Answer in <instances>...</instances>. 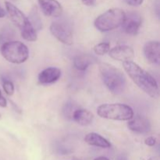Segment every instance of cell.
I'll return each instance as SVG.
<instances>
[{
    "label": "cell",
    "mask_w": 160,
    "mask_h": 160,
    "mask_svg": "<svg viewBox=\"0 0 160 160\" xmlns=\"http://www.w3.org/2000/svg\"><path fill=\"white\" fill-rule=\"evenodd\" d=\"M123 67L134 84L152 98H157L159 89L157 81L144 69L132 61L123 62Z\"/></svg>",
    "instance_id": "cell-1"
},
{
    "label": "cell",
    "mask_w": 160,
    "mask_h": 160,
    "mask_svg": "<svg viewBox=\"0 0 160 160\" xmlns=\"http://www.w3.org/2000/svg\"><path fill=\"white\" fill-rule=\"evenodd\" d=\"M99 71L103 83L114 95H120L127 87V79L123 72L109 63H101Z\"/></svg>",
    "instance_id": "cell-2"
},
{
    "label": "cell",
    "mask_w": 160,
    "mask_h": 160,
    "mask_svg": "<svg viewBox=\"0 0 160 160\" xmlns=\"http://www.w3.org/2000/svg\"><path fill=\"white\" fill-rule=\"evenodd\" d=\"M5 6L10 20L20 30L22 38L28 42H35L38 39L37 31L32 27L29 19L10 2H6Z\"/></svg>",
    "instance_id": "cell-3"
},
{
    "label": "cell",
    "mask_w": 160,
    "mask_h": 160,
    "mask_svg": "<svg viewBox=\"0 0 160 160\" xmlns=\"http://www.w3.org/2000/svg\"><path fill=\"white\" fill-rule=\"evenodd\" d=\"M126 13L120 8L108 9L95 19L94 22L95 28L102 32L112 31L122 26L124 22Z\"/></svg>",
    "instance_id": "cell-4"
},
{
    "label": "cell",
    "mask_w": 160,
    "mask_h": 160,
    "mask_svg": "<svg viewBox=\"0 0 160 160\" xmlns=\"http://www.w3.org/2000/svg\"><path fill=\"white\" fill-rule=\"evenodd\" d=\"M97 113L100 117L107 120L125 121L134 117V111L131 106L121 103H106L99 106Z\"/></svg>",
    "instance_id": "cell-5"
},
{
    "label": "cell",
    "mask_w": 160,
    "mask_h": 160,
    "mask_svg": "<svg viewBox=\"0 0 160 160\" xmlns=\"http://www.w3.org/2000/svg\"><path fill=\"white\" fill-rule=\"evenodd\" d=\"M1 54L11 63L20 64L29 57V50L26 45L19 41H9L2 44Z\"/></svg>",
    "instance_id": "cell-6"
},
{
    "label": "cell",
    "mask_w": 160,
    "mask_h": 160,
    "mask_svg": "<svg viewBox=\"0 0 160 160\" xmlns=\"http://www.w3.org/2000/svg\"><path fill=\"white\" fill-rule=\"evenodd\" d=\"M73 25L68 19L60 17L50 25L51 34L64 45H71L73 42Z\"/></svg>",
    "instance_id": "cell-7"
},
{
    "label": "cell",
    "mask_w": 160,
    "mask_h": 160,
    "mask_svg": "<svg viewBox=\"0 0 160 160\" xmlns=\"http://www.w3.org/2000/svg\"><path fill=\"white\" fill-rule=\"evenodd\" d=\"M108 53L112 59L123 62L127 61H132L134 58V51L133 48L126 45L113 47L109 49Z\"/></svg>",
    "instance_id": "cell-8"
},
{
    "label": "cell",
    "mask_w": 160,
    "mask_h": 160,
    "mask_svg": "<svg viewBox=\"0 0 160 160\" xmlns=\"http://www.w3.org/2000/svg\"><path fill=\"white\" fill-rule=\"evenodd\" d=\"M129 130L137 134H147L151 131V123L147 117L142 115L133 117L128 123Z\"/></svg>",
    "instance_id": "cell-9"
},
{
    "label": "cell",
    "mask_w": 160,
    "mask_h": 160,
    "mask_svg": "<svg viewBox=\"0 0 160 160\" xmlns=\"http://www.w3.org/2000/svg\"><path fill=\"white\" fill-rule=\"evenodd\" d=\"M142 17L139 14L136 12H129L128 14L126 13L124 22L122 26L127 34L136 35L142 26Z\"/></svg>",
    "instance_id": "cell-10"
},
{
    "label": "cell",
    "mask_w": 160,
    "mask_h": 160,
    "mask_svg": "<svg viewBox=\"0 0 160 160\" xmlns=\"http://www.w3.org/2000/svg\"><path fill=\"white\" fill-rule=\"evenodd\" d=\"M42 12L47 17H59L62 14V7L57 0H38Z\"/></svg>",
    "instance_id": "cell-11"
},
{
    "label": "cell",
    "mask_w": 160,
    "mask_h": 160,
    "mask_svg": "<svg viewBox=\"0 0 160 160\" xmlns=\"http://www.w3.org/2000/svg\"><path fill=\"white\" fill-rule=\"evenodd\" d=\"M144 55L148 62L159 64L160 62V44L158 41H150L147 42L143 48Z\"/></svg>",
    "instance_id": "cell-12"
},
{
    "label": "cell",
    "mask_w": 160,
    "mask_h": 160,
    "mask_svg": "<svg viewBox=\"0 0 160 160\" xmlns=\"http://www.w3.org/2000/svg\"><path fill=\"white\" fill-rule=\"evenodd\" d=\"M60 77V69L57 67H48L39 73L38 82L42 84H52L57 81Z\"/></svg>",
    "instance_id": "cell-13"
},
{
    "label": "cell",
    "mask_w": 160,
    "mask_h": 160,
    "mask_svg": "<svg viewBox=\"0 0 160 160\" xmlns=\"http://www.w3.org/2000/svg\"><path fill=\"white\" fill-rule=\"evenodd\" d=\"M97 61L95 56H92L90 54L87 53H81L78 54L73 58V66L75 68L81 71L87 70L88 67L91 66L92 64L95 63Z\"/></svg>",
    "instance_id": "cell-14"
},
{
    "label": "cell",
    "mask_w": 160,
    "mask_h": 160,
    "mask_svg": "<svg viewBox=\"0 0 160 160\" xmlns=\"http://www.w3.org/2000/svg\"><path fill=\"white\" fill-rule=\"evenodd\" d=\"M72 120H73L81 126H88L93 121L94 115L92 112L88 109L78 108L73 112Z\"/></svg>",
    "instance_id": "cell-15"
},
{
    "label": "cell",
    "mask_w": 160,
    "mask_h": 160,
    "mask_svg": "<svg viewBox=\"0 0 160 160\" xmlns=\"http://www.w3.org/2000/svg\"><path fill=\"white\" fill-rule=\"evenodd\" d=\"M84 142L89 145L98 147V148H109L111 147L110 142L97 133L92 132L88 134L84 138Z\"/></svg>",
    "instance_id": "cell-16"
},
{
    "label": "cell",
    "mask_w": 160,
    "mask_h": 160,
    "mask_svg": "<svg viewBox=\"0 0 160 160\" xmlns=\"http://www.w3.org/2000/svg\"><path fill=\"white\" fill-rule=\"evenodd\" d=\"M29 20L36 31H40L42 28V21L36 7H33L29 15Z\"/></svg>",
    "instance_id": "cell-17"
},
{
    "label": "cell",
    "mask_w": 160,
    "mask_h": 160,
    "mask_svg": "<svg viewBox=\"0 0 160 160\" xmlns=\"http://www.w3.org/2000/svg\"><path fill=\"white\" fill-rule=\"evenodd\" d=\"M78 109V106L72 101L67 102L62 109V114L67 120L73 119V114L76 109Z\"/></svg>",
    "instance_id": "cell-18"
},
{
    "label": "cell",
    "mask_w": 160,
    "mask_h": 160,
    "mask_svg": "<svg viewBox=\"0 0 160 160\" xmlns=\"http://www.w3.org/2000/svg\"><path fill=\"white\" fill-rule=\"evenodd\" d=\"M14 35H15V32L12 28L9 27L4 28V29L0 33V42L3 44L4 42L12 41V38H14Z\"/></svg>",
    "instance_id": "cell-19"
},
{
    "label": "cell",
    "mask_w": 160,
    "mask_h": 160,
    "mask_svg": "<svg viewBox=\"0 0 160 160\" xmlns=\"http://www.w3.org/2000/svg\"><path fill=\"white\" fill-rule=\"evenodd\" d=\"M94 52L98 56H103L109 52L110 49V45L107 42H101L94 46Z\"/></svg>",
    "instance_id": "cell-20"
},
{
    "label": "cell",
    "mask_w": 160,
    "mask_h": 160,
    "mask_svg": "<svg viewBox=\"0 0 160 160\" xmlns=\"http://www.w3.org/2000/svg\"><path fill=\"white\" fill-rule=\"evenodd\" d=\"M2 87L3 90L6 92V94L9 96L13 95L14 93V85L12 84V81H9V80H3L2 82Z\"/></svg>",
    "instance_id": "cell-21"
},
{
    "label": "cell",
    "mask_w": 160,
    "mask_h": 160,
    "mask_svg": "<svg viewBox=\"0 0 160 160\" xmlns=\"http://www.w3.org/2000/svg\"><path fill=\"white\" fill-rule=\"evenodd\" d=\"M127 4L131 6H139L143 3L144 0H123Z\"/></svg>",
    "instance_id": "cell-22"
},
{
    "label": "cell",
    "mask_w": 160,
    "mask_h": 160,
    "mask_svg": "<svg viewBox=\"0 0 160 160\" xmlns=\"http://www.w3.org/2000/svg\"><path fill=\"white\" fill-rule=\"evenodd\" d=\"M145 144L149 147L155 146L156 144V139L154 137H148L145 140Z\"/></svg>",
    "instance_id": "cell-23"
},
{
    "label": "cell",
    "mask_w": 160,
    "mask_h": 160,
    "mask_svg": "<svg viewBox=\"0 0 160 160\" xmlns=\"http://www.w3.org/2000/svg\"><path fill=\"white\" fill-rule=\"evenodd\" d=\"M7 106V101H6V98L2 95V92L0 90V107L5 108Z\"/></svg>",
    "instance_id": "cell-24"
},
{
    "label": "cell",
    "mask_w": 160,
    "mask_h": 160,
    "mask_svg": "<svg viewBox=\"0 0 160 160\" xmlns=\"http://www.w3.org/2000/svg\"><path fill=\"white\" fill-rule=\"evenodd\" d=\"M83 4L87 6H92L95 4L96 0H81Z\"/></svg>",
    "instance_id": "cell-25"
},
{
    "label": "cell",
    "mask_w": 160,
    "mask_h": 160,
    "mask_svg": "<svg viewBox=\"0 0 160 160\" xmlns=\"http://www.w3.org/2000/svg\"><path fill=\"white\" fill-rule=\"evenodd\" d=\"M6 16V11L2 9L1 6H0V18H2Z\"/></svg>",
    "instance_id": "cell-26"
},
{
    "label": "cell",
    "mask_w": 160,
    "mask_h": 160,
    "mask_svg": "<svg viewBox=\"0 0 160 160\" xmlns=\"http://www.w3.org/2000/svg\"><path fill=\"white\" fill-rule=\"evenodd\" d=\"M94 160H109V159H108V158L104 157V156H99V157L98 158H95Z\"/></svg>",
    "instance_id": "cell-27"
},
{
    "label": "cell",
    "mask_w": 160,
    "mask_h": 160,
    "mask_svg": "<svg viewBox=\"0 0 160 160\" xmlns=\"http://www.w3.org/2000/svg\"><path fill=\"white\" fill-rule=\"evenodd\" d=\"M148 160H159V159L156 157H152V158H150V159H148Z\"/></svg>",
    "instance_id": "cell-28"
},
{
    "label": "cell",
    "mask_w": 160,
    "mask_h": 160,
    "mask_svg": "<svg viewBox=\"0 0 160 160\" xmlns=\"http://www.w3.org/2000/svg\"><path fill=\"white\" fill-rule=\"evenodd\" d=\"M0 117H1V114H0Z\"/></svg>",
    "instance_id": "cell-29"
},
{
    "label": "cell",
    "mask_w": 160,
    "mask_h": 160,
    "mask_svg": "<svg viewBox=\"0 0 160 160\" xmlns=\"http://www.w3.org/2000/svg\"><path fill=\"white\" fill-rule=\"evenodd\" d=\"M13 1H14V0H13Z\"/></svg>",
    "instance_id": "cell-30"
}]
</instances>
